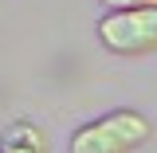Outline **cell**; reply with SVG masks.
<instances>
[{"label": "cell", "instance_id": "obj_1", "mask_svg": "<svg viewBox=\"0 0 157 153\" xmlns=\"http://www.w3.org/2000/svg\"><path fill=\"white\" fill-rule=\"evenodd\" d=\"M149 134H153L149 118L126 106V110H110L94 122H82L67 141V153H134L137 145L149 141Z\"/></svg>", "mask_w": 157, "mask_h": 153}, {"label": "cell", "instance_id": "obj_2", "mask_svg": "<svg viewBox=\"0 0 157 153\" xmlns=\"http://www.w3.org/2000/svg\"><path fill=\"white\" fill-rule=\"evenodd\" d=\"M98 39L118 55H145L157 51V4L145 8H118L98 20Z\"/></svg>", "mask_w": 157, "mask_h": 153}, {"label": "cell", "instance_id": "obj_3", "mask_svg": "<svg viewBox=\"0 0 157 153\" xmlns=\"http://www.w3.org/2000/svg\"><path fill=\"white\" fill-rule=\"evenodd\" d=\"M0 153H47V134L32 118H16L0 134Z\"/></svg>", "mask_w": 157, "mask_h": 153}, {"label": "cell", "instance_id": "obj_4", "mask_svg": "<svg viewBox=\"0 0 157 153\" xmlns=\"http://www.w3.org/2000/svg\"><path fill=\"white\" fill-rule=\"evenodd\" d=\"M98 4H110V12H118V8H145V4H157V0H98Z\"/></svg>", "mask_w": 157, "mask_h": 153}]
</instances>
